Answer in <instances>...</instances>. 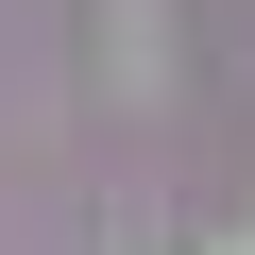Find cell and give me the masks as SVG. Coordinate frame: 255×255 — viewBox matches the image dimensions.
Listing matches in <instances>:
<instances>
[{
    "mask_svg": "<svg viewBox=\"0 0 255 255\" xmlns=\"http://www.w3.org/2000/svg\"><path fill=\"white\" fill-rule=\"evenodd\" d=\"M102 51H119V68H102L119 102H153V85H170V68H153V51H170V17H153V0H102Z\"/></svg>",
    "mask_w": 255,
    "mask_h": 255,
    "instance_id": "cell-1",
    "label": "cell"
},
{
    "mask_svg": "<svg viewBox=\"0 0 255 255\" xmlns=\"http://www.w3.org/2000/svg\"><path fill=\"white\" fill-rule=\"evenodd\" d=\"M204 255H255V238H204Z\"/></svg>",
    "mask_w": 255,
    "mask_h": 255,
    "instance_id": "cell-2",
    "label": "cell"
}]
</instances>
